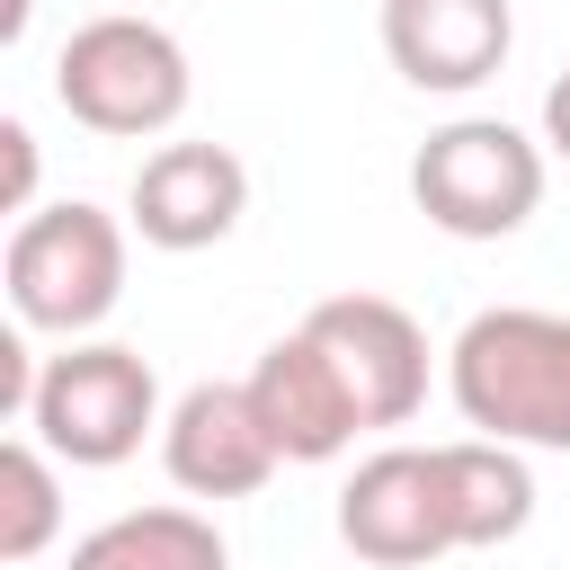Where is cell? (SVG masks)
Returning <instances> with one entry per match:
<instances>
[{
	"instance_id": "1",
	"label": "cell",
	"mask_w": 570,
	"mask_h": 570,
	"mask_svg": "<svg viewBox=\"0 0 570 570\" xmlns=\"http://www.w3.org/2000/svg\"><path fill=\"white\" fill-rule=\"evenodd\" d=\"M445 392L463 428L499 445L570 454V312L543 303H490L445 347Z\"/></svg>"
},
{
	"instance_id": "2",
	"label": "cell",
	"mask_w": 570,
	"mask_h": 570,
	"mask_svg": "<svg viewBox=\"0 0 570 570\" xmlns=\"http://www.w3.org/2000/svg\"><path fill=\"white\" fill-rule=\"evenodd\" d=\"M53 98L71 107V125L107 134V142H142V134H169L196 98V71H187V45L160 27V18H134V9H107L89 27L62 36L53 53Z\"/></svg>"
},
{
	"instance_id": "3",
	"label": "cell",
	"mask_w": 570,
	"mask_h": 570,
	"mask_svg": "<svg viewBox=\"0 0 570 570\" xmlns=\"http://www.w3.org/2000/svg\"><path fill=\"white\" fill-rule=\"evenodd\" d=\"M125 232H134V223H116L107 205H80V196L18 214L9 258H0L9 312H18L27 330L89 338V330L125 303Z\"/></svg>"
},
{
	"instance_id": "4",
	"label": "cell",
	"mask_w": 570,
	"mask_h": 570,
	"mask_svg": "<svg viewBox=\"0 0 570 570\" xmlns=\"http://www.w3.org/2000/svg\"><path fill=\"white\" fill-rule=\"evenodd\" d=\"M410 196L454 240H508L543 205V142L517 134L508 116H454V125H436L419 142Z\"/></svg>"
},
{
	"instance_id": "5",
	"label": "cell",
	"mask_w": 570,
	"mask_h": 570,
	"mask_svg": "<svg viewBox=\"0 0 570 570\" xmlns=\"http://www.w3.org/2000/svg\"><path fill=\"white\" fill-rule=\"evenodd\" d=\"M27 428L80 463V472H107L142 445V428H160V383L142 365V347H116V338H71L62 356H45L36 374V401H27Z\"/></svg>"
},
{
	"instance_id": "6",
	"label": "cell",
	"mask_w": 570,
	"mask_h": 570,
	"mask_svg": "<svg viewBox=\"0 0 570 570\" xmlns=\"http://www.w3.org/2000/svg\"><path fill=\"white\" fill-rule=\"evenodd\" d=\"M338 543L374 570H419L463 552L454 534V490H445V454L436 445H383L347 472L338 490Z\"/></svg>"
},
{
	"instance_id": "7",
	"label": "cell",
	"mask_w": 570,
	"mask_h": 570,
	"mask_svg": "<svg viewBox=\"0 0 570 570\" xmlns=\"http://www.w3.org/2000/svg\"><path fill=\"white\" fill-rule=\"evenodd\" d=\"M303 330L347 374L365 428H410L419 419V401H428V330L401 303H383V294H330V303L303 312Z\"/></svg>"
},
{
	"instance_id": "8",
	"label": "cell",
	"mask_w": 570,
	"mask_h": 570,
	"mask_svg": "<svg viewBox=\"0 0 570 570\" xmlns=\"http://www.w3.org/2000/svg\"><path fill=\"white\" fill-rule=\"evenodd\" d=\"M160 463L187 499H249L276 481V436L249 401V383H187L178 410L160 419Z\"/></svg>"
},
{
	"instance_id": "9",
	"label": "cell",
	"mask_w": 570,
	"mask_h": 570,
	"mask_svg": "<svg viewBox=\"0 0 570 570\" xmlns=\"http://www.w3.org/2000/svg\"><path fill=\"white\" fill-rule=\"evenodd\" d=\"M240 214H249V169L223 142H160L125 196V223L151 249H214V240H232Z\"/></svg>"
},
{
	"instance_id": "10",
	"label": "cell",
	"mask_w": 570,
	"mask_h": 570,
	"mask_svg": "<svg viewBox=\"0 0 570 570\" xmlns=\"http://www.w3.org/2000/svg\"><path fill=\"white\" fill-rule=\"evenodd\" d=\"M240 383H249V401H258V419H267L285 463H338L356 445V428H365L347 374L330 365V347L312 330H285L276 347H258V365Z\"/></svg>"
},
{
	"instance_id": "11",
	"label": "cell",
	"mask_w": 570,
	"mask_h": 570,
	"mask_svg": "<svg viewBox=\"0 0 570 570\" xmlns=\"http://www.w3.org/2000/svg\"><path fill=\"white\" fill-rule=\"evenodd\" d=\"M508 45H517L508 0H383V53L410 89L463 98L508 62Z\"/></svg>"
},
{
	"instance_id": "12",
	"label": "cell",
	"mask_w": 570,
	"mask_h": 570,
	"mask_svg": "<svg viewBox=\"0 0 570 570\" xmlns=\"http://www.w3.org/2000/svg\"><path fill=\"white\" fill-rule=\"evenodd\" d=\"M436 454H445V490H454V534H463V552L517 543V534L534 525V472H525V445L454 436V445H436Z\"/></svg>"
},
{
	"instance_id": "13",
	"label": "cell",
	"mask_w": 570,
	"mask_h": 570,
	"mask_svg": "<svg viewBox=\"0 0 570 570\" xmlns=\"http://www.w3.org/2000/svg\"><path fill=\"white\" fill-rule=\"evenodd\" d=\"M71 570H232V543L196 508H125L71 543Z\"/></svg>"
},
{
	"instance_id": "14",
	"label": "cell",
	"mask_w": 570,
	"mask_h": 570,
	"mask_svg": "<svg viewBox=\"0 0 570 570\" xmlns=\"http://www.w3.org/2000/svg\"><path fill=\"white\" fill-rule=\"evenodd\" d=\"M53 445L45 436H9L0 445V561H36L62 525V481H53Z\"/></svg>"
},
{
	"instance_id": "15",
	"label": "cell",
	"mask_w": 570,
	"mask_h": 570,
	"mask_svg": "<svg viewBox=\"0 0 570 570\" xmlns=\"http://www.w3.org/2000/svg\"><path fill=\"white\" fill-rule=\"evenodd\" d=\"M0 160H9V178H0V214H36L27 196H36V134L9 116L0 125Z\"/></svg>"
},
{
	"instance_id": "16",
	"label": "cell",
	"mask_w": 570,
	"mask_h": 570,
	"mask_svg": "<svg viewBox=\"0 0 570 570\" xmlns=\"http://www.w3.org/2000/svg\"><path fill=\"white\" fill-rule=\"evenodd\" d=\"M36 356H27V338H0V410L9 419H27V401H36Z\"/></svg>"
},
{
	"instance_id": "17",
	"label": "cell",
	"mask_w": 570,
	"mask_h": 570,
	"mask_svg": "<svg viewBox=\"0 0 570 570\" xmlns=\"http://www.w3.org/2000/svg\"><path fill=\"white\" fill-rule=\"evenodd\" d=\"M543 151H552V160H570V71L543 89Z\"/></svg>"
},
{
	"instance_id": "18",
	"label": "cell",
	"mask_w": 570,
	"mask_h": 570,
	"mask_svg": "<svg viewBox=\"0 0 570 570\" xmlns=\"http://www.w3.org/2000/svg\"><path fill=\"white\" fill-rule=\"evenodd\" d=\"M27 18H36V0H9V9H0V36L18 45V36H27Z\"/></svg>"
}]
</instances>
